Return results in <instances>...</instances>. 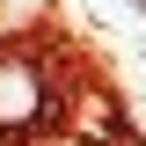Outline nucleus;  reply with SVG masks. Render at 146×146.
Returning <instances> with one entry per match:
<instances>
[{
  "label": "nucleus",
  "instance_id": "nucleus-1",
  "mask_svg": "<svg viewBox=\"0 0 146 146\" xmlns=\"http://www.w3.org/2000/svg\"><path fill=\"white\" fill-rule=\"evenodd\" d=\"M44 117V73L29 58H0V131H29Z\"/></svg>",
  "mask_w": 146,
  "mask_h": 146
},
{
  "label": "nucleus",
  "instance_id": "nucleus-2",
  "mask_svg": "<svg viewBox=\"0 0 146 146\" xmlns=\"http://www.w3.org/2000/svg\"><path fill=\"white\" fill-rule=\"evenodd\" d=\"M131 7H139V15H146V0H131Z\"/></svg>",
  "mask_w": 146,
  "mask_h": 146
}]
</instances>
